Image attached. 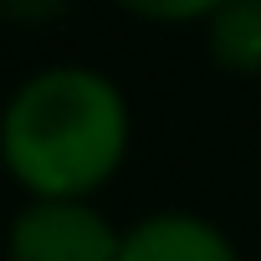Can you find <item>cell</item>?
<instances>
[{
    "mask_svg": "<svg viewBox=\"0 0 261 261\" xmlns=\"http://www.w3.org/2000/svg\"><path fill=\"white\" fill-rule=\"evenodd\" d=\"M210 51L225 72H261V0H225L210 16Z\"/></svg>",
    "mask_w": 261,
    "mask_h": 261,
    "instance_id": "cell-4",
    "label": "cell"
},
{
    "mask_svg": "<svg viewBox=\"0 0 261 261\" xmlns=\"http://www.w3.org/2000/svg\"><path fill=\"white\" fill-rule=\"evenodd\" d=\"M118 6L149 21H200V16H215L225 0H118Z\"/></svg>",
    "mask_w": 261,
    "mask_h": 261,
    "instance_id": "cell-5",
    "label": "cell"
},
{
    "mask_svg": "<svg viewBox=\"0 0 261 261\" xmlns=\"http://www.w3.org/2000/svg\"><path fill=\"white\" fill-rule=\"evenodd\" d=\"M118 246L87 200H31L11 220V261H118Z\"/></svg>",
    "mask_w": 261,
    "mask_h": 261,
    "instance_id": "cell-2",
    "label": "cell"
},
{
    "mask_svg": "<svg viewBox=\"0 0 261 261\" xmlns=\"http://www.w3.org/2000/svg\"><path fill=\"white\" fill-rule=\"evenodd\" d=\"M128 149V102L92 67H46L0 113V159L36 200H82Z\"/></svg>",
    "mask_w": 261,
    "mask_h": 261,
    "instance_id": "cell-1",
    "label": "cell"
},
{
    "mask_svg": "<svg viewBox=\"0 0 261 261\" xmlns=\"http://www.w3.org/2000/svg\"><path fill=\"white\" fill-rule=\"evenodd\" d=\"M0 6H6V16H11V21L36 26V21H46V16H57V11H62V0H0Z\"/></svg>",
    "mask_w": 261,
    "mask_h": 261,
    "instance_id": "cell-6",
    "label": "cell"
},
{
    "mask_svg": "<svg viewBox=\"0 0 261 261\" xmlns=\"http://www.w3.org/2000/svg\"><path fill=\"white\" fill-rule=\"evenodd\" d=\"M118 261H236L230 241L195 215H149L123 236Z\"/></svg>",
    "mask_w": 261,
    "mask_h": 261,
    "instance_id": "cell-3",
    "label": "cell"
}]
</instances>
